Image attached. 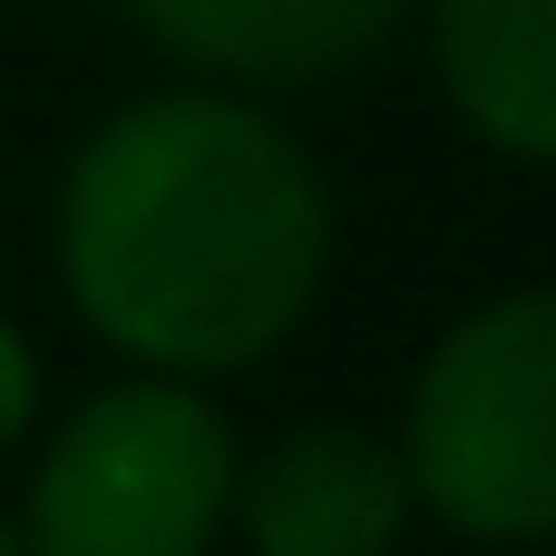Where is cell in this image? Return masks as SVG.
Masks as SVG:
<instances>
[{"label": "cell", "instance_id": "4", "mask_svg": "<svg viewBox=\"0 0 556 556\" xmlns=\"http://www.w3.org/2000/svg\"><path fill=\"white\" fill-rule=\"evenodd\" d=\"M420 518L410 459L391 430L362 420H293L244 450L235 538L254 556H391Z\"/></svg>", "mask_w": 556, "mask_h": 556}, {"label": "cell", "instance_id": "2", "mask_svg": "<svg viewBox=\"0 0 556 556\" xmlns=\"http://www.w3.org/2000/svg\"><path fill=\"white\" fill-rule=\"evenodd\" d=\"M420 518L479 547H556V283L469 303L401 410Z\"/></svg>", "mask_w": 556, "mask_h": 556}, {"label": "cell", "instance_id": "5", "mask_svg": "<svg viewBox=\"0 0 556 556\" xmlns=\"http://www.w3.org/2000/svg\"><path fill=\"white\" fill-rule=\"evenodd\" d=\"M117 20L186 78L293 98L371 68L420 20V0H117Z\"/></svg>", "mask_w": 556, "mask_h": 556}, {"label": "cell", "instance_id": "6", "mask_svg": "<svg viewBox=\"0 0 556 556\" xmlns=\"http://www.w3.org/2000/svg\"><path fill=\"white\" fill-rule=\"evenodd\" d=\"M420 29L450 117L518 166H556V0H420Z\"/></svg>", "mask_w": 556, "mask_h": 556}, {"label": "cell", "instance_id": "3", "mask_svg": "<svg viewBox=\"0 0 556 556\" xmlns=\"http://www.w3.org/2000/svg\"><path fill=\"white\" fill-rule=\"evenodd\" d=\"M235 479L244 440L215 391L127 371L39 440L20 538L29 556H215V538H235Z\"/></svg>", "mask_w": 556, "mask_h": 556}, {"label": "cell", "instance_id": "1", "mask_svg": "<svg viewBox=\"0 0 556 556\" xmlns=\"http://www.w3.org/2000/svg\"><path fill=\"white\" fill-rule=\"evenodd\" d=\"M332 176L274 98L176 78L108 108L49 205L68 313L166 381H235L274 362L332 283Z\"/></svg>", "mask_w": 556, "mask_h": 556}, {"label": "cell", "instance_id": "7", "mask_svg": "<svg viewBox=\"0 0 556 556\" xmlns=\"http://www.w3.org/2000/svg\"><path fill=\"white\" fill-rule=\"evenodd\" d=\"M29 430H39V352H29V332L0 313V459H10Z\"/></svg>", "mask_w": 556, "mask_h": 556}, {"label": "cell", "instance_id": "8", "mask_svg": "<svg viewBox=\"0 0 556 556\" xmlns=\"http://www.w3.org/2000/svg\"><path fill=\"white\" fill-rule=\"evenodd\" d=\"M0 556H29V538H20V508H0Z\"/></svg>", "mask_w": 556, "mask_h": 556}]
</instances>
